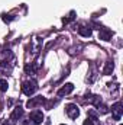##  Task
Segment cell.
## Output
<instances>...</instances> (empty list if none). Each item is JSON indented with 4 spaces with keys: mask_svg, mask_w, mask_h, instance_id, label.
Wrapping results in <instances>:
<instances>
[{
    "mask_svg": "<svg viewBox=\"0 0 123 125\" xmlns=\"http://www.w3.org/2000/svg\"><path fill=\"white\" fill-rule=\"evenodd\" d=\"M36 90H38V83H36V80H28V82H25V83L22 84V92L26 94V96L33 94Z\"/></svg>",
    "mask_w": 123,
    "mask_h": 125,
    "instance_id": "6da1fadb",
    "label": "cell"
},
{
    "mask_svg": "<svg viewBox=\"0 0 123 125\" xmlns=\"http://www.w3.org/2000/svg\"><path fill=\"white\" fill-rule=\"evenodd\" d=\"M65 112H67V115H68L71 119H75V118L80 115V109H78V106H77L75 103H68V105L65 106Z\"/></svg>",
    "mask_w": 123,
    "mask_h": 125,
    "instance_id": "7a4b0ae2",
    "label": "cell"
},
{
    "mask_svg": "<svg viewBox=\"0 0 123 125\" xmlns=\"http://www.w3.org/2000/svg\"><path fill=\"white\" fill-rule=\"evenodd\" d=\"M123 114V106L120 102H116L113 106H112V115H113V119L114 121H120Z\"/></svg>",
    "mask_w": 123,
    "mask_h": 125,
    "instance_id": "3957f363",
    "label": "cell"
},
{
    "mask_svg": "<svg viewBox=\"0 0 123 125\" xmlns=\"http://www.w3.org/2000/svg\"><path fill=\"white\" fill-rule=\"evenodd\" d=\"M46 102V99L44 97V96H36V97H31L28 102H26V108H29V109H33L35 106H38V105H42V103H45Z\"/></svg>",
    "mask_w": 123,
    "mask_h": 125,
    "instance_id": "277c9868",
    "label": "cell"
},
{
    "mask_svg": "<svg viewBox=\"0 0 123 125\" xmlns=\"http://www.w3.org/2000/svg\"><path fill=\"white\" fill-rule=\"evenodd\" d=\"M41 48H42V39H39V38H33L31 41V51L36 55L39 51H41Z\"/></svg>",
    "mask_w": 123,
    "mask_h": 125,
    "instance_id": "5b68a950",
    "label": "cell"
},
{
    "mask_svg": "<svg viewBox=\"0 0 123 125\" xmlns=\"http://www.w3.org/2000/svg\"><path fill=\"white\" fill-rule=\"evenodd\" d=\"M29 118H31L32 121L38 125V124H41V122L44 121V114H42V111H38V109H36V111H32V112H31Z\"/></svg>",
    "mask_w": 123,
    "mask_h": 125,
    "instance_id": "8992f818",
    "label": "cell"
},
{
    "mask_svg": "<svg viewBox=\"0 0 123 125\" xmlns=\"http://www.w3.org/2000/svg\"><path fill=\"white\" fill-rule=\"evenodd\" d=\"M112 36H113V32L110 31L109 28H101V29H100L98 38H100L101 41H110V39H112Z\"/></svg>",
    "mask_w": 123,
    "mask_h": 125,
    "instance_id": "52a82bcc",
    "label": "cell"
},
{
    "mask_svg": "<svg viewBox=\"0 0 123 125\" xmlns=\"http://www.w3.org/2000/svg\"><path fill=\"white\" fill-rule=\"evenodd\" d=\"M72 90H74V84H72V83H67V84H64L61 89L58 90V96L62 97V96H65V94H70Z\"/></svg>",
    "mask_w": 123,
    "mask_h": 125,
    "instance_id": "ba28073f",
    "label": "cell"
},
{
    "mask_svg": "<svg viewBox=\"0 0 123 125\" xmlns=\"http://www.w3.org/2000/svg\"><path fill=\"white\" fill-rule=\"evenodd\" d=\"M22 116H23V109H22L20 106H18V108L13 109V112H12V115H10V121H12V122L19 121V118H22Z\"/></svg>",
    "mask_w": 123,
    "mask_h": 125,
    "instance_id": "9c48e42d",
    "label": "cell"
},
{
    "mask_svg": "<svg viewBox=\"0 0 123 125\" xmlns=\"http://www.w3.org/2000/svg\"><path fill=\"white\" fill-rule=\"evenodd\" d=\"M78 33L81 35V36H84V38H88V36H91V28L90 26H80L78 28Z\"/></svg>",
    "mask_w": 123,
    "mask_h": 125,
    "instance_id": "30bf717a",
    "label": "cell"
},
{
    "mask_svg": "<svg viewBox=\"0 0 123 125\" xmlns=\"http://www.w3.org/2000/svg\"><path fill=\"white\" fill-rule=\"evenodd\" d=\"M113 68H114V64L113 61H107L106 62V65H104V68H103V74H112V71H113Z\"/></svg>",
    "mask_w": 123,
    "mask_h": 125,
    "instance_id": "8fae6325",
    "label": "cell"
},
{
    "mask_svg": "<svg viewBox=\"0 0 123 125\" xmlns=\"http://www.w3.org/2000/svg\"><path fill=\"white\" fill-rule=\"evenodd\" d=\"M36 68H38V64H28V65L25 67V71H26L28 74H33V73L36 71Z\"/></svg>",
    "mask_w": 123,
    "mask_h": 125,
    "instance_id": "7c38bea8",
    "label": "cell"
},
{
    "mask_svg": "<svg viewBox=\"0 0 123 125\" xmlns=\"http://www.w3.org/2000/svg\"><path fill=\"white\" fill-rule=\"evenodd\" d=\"M96 108H97V111H98L100 114H107V112H109V109H107V106H106V105H104L103 102H100V103H98V105H97Z\"/></svg>",
    "mask_w": 123,
    "mask_h": 125,
    "instance_id": "4fadbf2b",
    "label": "cell"
},
{
    "mask_svg": "<svg viewBox=\"0 0 123 125\" xmlns=\"http://www.w3.org/2000/svg\"><path fill=\"white\" fill-rule=\"evenodd\" d=\"M7 87H9L7 82L1 79V80H0V92H1V93H3V92H6V90H7Z\"/></svg>",
    "mask_w": 123,
    "mask_h": 125,
    "instance_id": "5bb4252c",
    "label": "cell"
},
{
    "mask_svg": "<svg viewBox=\"0 0 123 125\" xmlns=\"http://www.w3.org/2000/svg\"><path fill=\"white\" fill-rule=\"evenodd\" d=\"M88 116H90V119H93V121H97V114L93 109H88Z\"/></svg>",
    "mask_w": 123,
    "mask_h": 125,
    "instance_id": "9a60e30c",
    "label": "cell"
},
{
    "mask_svg": "<svg viewBox=\"0 0 123 125\" xmlns=\"http://www.w3.org/2000/svg\"><path fill=\"white\" fill-rule=\"evenodd\" d=\"M74 18H75V16H74V12H71V13H70V18H64V19H62V22H64V23H68V22H70V21H72Z\"/></svg>",
    "mask_w": 123,
    "mask_h": 125,
    "instance_id": "2e32d148",
    "label": "cell"
},
{
    "mask_svg": "<svg viewBox=\"0 0 123 125\" xmlns=\"http://www.w3.org/2000/svg\"><path fill=\"white\" fill-rule=\"evenodd\" d=\"M22 125H36V124H35V122L32 121L31 118H29V119H25V121L22 122Z\"/></svg>",
    "mask_w": 123,
    "mask_h": 125,
    "instance_id": "e0dca14e",
    "label": "cell"
},
{
    "mask_svg": "<svg viewBox=\"0 0 123 125\" xmlns=\"http://www.w3.org/2000/svg\"><path fill=\"white\" fill-rule=\"evenodd\" d=\"M83 125H94V121H93V119H90V118H87V119L83 122Z\"/></svg>",
    "mask_w": 123,
    "mask_h": 125,
    "instance_id": "ac0fdd59",
    "label": "cell"
},
{
    "mask_svg": "<svg viewBox=\"0 0 123 125\" xmlns=\"http://www.w3.org/2000/svg\"><path fill=\"white\" fill-rule=\"evenodd\" d=\"M0 125H12V124H9L6 119H0Z\"/></svg>",
    "mask_w": 123,
    "mask_h": 125,
    "instance_id": "d6986e66",
    "label": "cell"
},
{
    "mask_svg": "<svg viewBox=\"0 0 123 125\" xmlns=\"http://www.w3.org/2000/svg\"><path fill=\"white\" fill-rule=\"evenodd\" d=\"M61 125H65V124H61Z\"/></svg>",
    "mask_w": 123,
    "mask_h": 125,
    "instance_id": "ffe728a7",
    "label": "cell"
},
{
    "mask_svg": "<svg viewBox=\"0 0 123 125\" xmlns=\"http://www.w3.org/2000/svg\"><path fill=\"white\" fill-rule=\"evenodd\" d=\"M120 125H122V124H120Z\"/></svg>",
    "mask_w": 123,
    "mask_h": 125,
    "instance_id": "44dd1931",
    "label": "cell"
}]
</instances>
